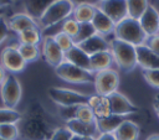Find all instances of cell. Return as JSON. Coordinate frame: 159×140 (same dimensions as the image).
I'll return each instance as SVG.
<instances>
[{
	"mask_svg": "<svg viewBox=\"0 0 159 140\" xmlns=\"http://www.w3.org/2000/svg\"><path fill=\"white\" fill-rule=\"evenodd\" d=\"M96 30H94V26L92 25V22H83V24H80V27H78V32L77 35L73 37V42L75 45H80L81 42L86 41L87 38L92 37L93 35H96Z\"/></svg>",
	"mask_w": 159,
	"mask_h": 140,
	"instance_id": "29",
	"label": "cell"
},
{
	"mask_svg": "<svg viewBox=\"0 0 159 140\" xmlns=\"http://www.w3.org/2000/svg\"><path fill=\"white\" fill-rule=\"evenodd\" d=\"M21 1L25 9V14H27L39 22V20L42 17L46 10L57 0H21Z\"/></svg>",
	"mask_w": 159,
	"mask_h": 140,
	"instance_id": "17",
	"label": "cell"
},
{
	"mask_svg": "<svg viewBox=\"0 0 159 140\" xmlns=\"http://www.w3.org/2000/svg\"><path fill=\"white\" fill-rule=\"evenodd\" d=\"M21 119V113L11 109V108H0V125L1 124H9V123H14L17 124V121Z\"/></svg>",
	"mask_w": 159,
	"mask_h": 140,
	"instance_id": "30",
	"label": "cell"
},
{
	"mask_svg": "<svg viewBox=\"0 0 159 140\" xmlns=\"http://www.w3.org/2000/svg\"><path fill=\"white\" fill-rule=\"evenodd\" d=\"M9 31H10V28L7 26V19H5V15L0 16V45L6 40Z\"/></svg>",
	"mask_w": 159,
	"mask_h": 140,
	"instance_id": "37",
	"label": "cell"
},
{
	"mask_svg": "<svg viewBox=\"0 0 159 140\" xmlns=\"http://www.w3.org/2000/svg\"><path fill=\"white\" fill-rule=\"evenodd\" d=\"M88 105L93 110L96 119L104 118V116H108L109 114H112L111 113L109 102H108V98L107 97H103V95H99V94L91 95L89 102H88Z\"/></svg>",
	"mask_w": 159,
	"mask_h": 140,
	"instance_id": "24",
	"label": "cell"
},
{
	"mask_svg": "<svg viewBox=\"0 0 159 140\" xmlns=\"http://www.w3.org/2000/svg\"><path fill=\"white\" fill-rule=\"evenodd\" d=\"M113 61H114V59H113V56H112L111 50L94 53V55L89 56L91 72L97 73V72H99V71L108 69V68H111Z\"/></svg>",
	"mask_w": 159,
	"mask_h": 140,
	"instance_id": "23",
	"label": "cell"
},
{
	"mask_svg": "<svg viewBox=\"0 0 159 140\" xmlns=\"http://www.w3.org/2000/svg\"><path fill=\"white\" fill-rule=\"evenodd\" d=\"M50 99L56 103L58 107H70V105H80L88 104L91 95L83 94L72 89L61 88V87H50L47 90Z\"/></svg>",
	"mask_w": 159,
	"mask_h": 140,
	"instance_id": "5",
	"label": "cell"
},
{
	"mask_svg": "<svg viewBox=\"0 0 159 140\" xmlns=\"http://www.w3.org/2000/svg\"><path fill=\"white\" fill-rule=\"evenodd\" d=\"M94 89L96 94L108 97L109 94L117 92L119 85V74L117 71L108 68L94 73Z\"/></svg>",
	"mask_w": 159,
	"mask_h": 140,
	"instance_id": "8",
	"label": "cell"
},
{
	"mask_svg": "<svg viewBox=\"0 0 159 140\" xmlns=\"http://www.w3.org/2000/svg\"><path fill=\"white\" fill-rule=\"evenodd\" d=\"M53 38H55V41L57 42V45L61 47V50H62L63 52L68 51L71 47H73V46H75L73 38H72L70 35L65 33V32H60V33H58V35H56Z\"/></svg>",
	"mask_w": 159,
	"mask_h": 140,
	"instance_id": "33",
	"label": "cell"
},
{
	"mask_svg": "<svg viewBox=\"0 0 159 140\" xmlns=\"http://www.w3.org/2000/svg\"><path fill=\"white\" fill-rule=\"evenodd\" d=\"M145 45L157 55H159V33L154 35V36H149L145 41Z\"/></svg>",
	"mask_w": 159,
	"mask_h": 140,
	"instance_id": "38",
	"label": "cell"
},
{
	"mask_svg": "<svg viewBox=\"0 0 159 140\" xmlns=\"http://www.w3.org/2000/svg\"><path fill=\"white\" fill-rule=\"evenodd\" d=\"M107 98H108V102H109L112 114L128 116L130 114H134V113L139 112V108L134 103H132L124 94L119 93L118 90L109 94Z\"/></svg>",
	"mask_w": 159,
	"mask_h": 140,
	"instance_id": "11",
	"label": "cell"
},
{
	"mask_svg": "<svg viewBox=\"0 0 159 140\" xmlns=\"http://www.w3.org/2000/svg\"><path fill=\"white\" fill-rule=\"evenodd\" d=\"M78 27H80V22H77L73 17H67L63 21V27H62V32L70 35L72 38L77 35L78 32Z\"/></svg>",
	"mask_w": 159,
	"mask_h": 140,
	"instance_id": "35",
	"label": "cell"
},
{
	"mask_svg": "<svg viewBox=\"0 0 159 140\" xmlns=\"http://www.w3.org/2000/svg\"><path fill=\"white\" fill-rule=\"evenodd\" d=\"M137 63L142 69H159V55L153 52L145 43L135 47Z\"/></svg>",
	"mask_w": 159,
	"mask_h": 140,
	"instance_id": "14",
	"label": "cell"
},
{
	"mask_svg": "<svg viewBox=\"0 0 159 140\" xmlns=\"http://www.w3.org/2000/svg\"><path fill=\"white\" fill-rule=\"evenodd\" d=\"M5 15V7H0V16Z\"/></svg>",
	"mask_w": 159,
	"mask_h": 140,
	"instance_id": "46",
	"label": "cell"
},
{
	"mask_svg": "<svg viewBox=\"0 0 159 140\" xmlns=\"http://www.w3.org/2000/svg\"><path fill=\"white\" fill-rule=\"evenodd\" d=\"M75 119H78V120L86 121V123H93V121H96L94 113H93V110L91 109V107L88 104H80L77 107L76 118Z\"/></svg>",
	"mask_w": 159,
	"mask_h": 140,
	"instance_id": "32",
	"label": "cell"
},
{
	"mask_svg": "<svg viewBox=\"0 0 159 140\" xmlns=\"http://www.w3.org/2000/svg\"><path fill=\"white\" fill-rule=\"evenodd\" d=\"M41 30L40 27H30L24 30L22 32L19 33V40L20 43H27V45H39L41 41Z\"/></svg>",
	"mask_w": 159,
	"mask_h": 140,
	"instance_id": "27",
	"label": "cell"
},
{
	"mask_svg": "<svg viewBox=\"0 0 159 140\" xmlns=\"http://www.w3.org/2000/svg\"><path fill=\"white\" fill-rule=\"evenodd\" d=\"M65 61H67L75 66H78L83 69L91 71L89 56L83 50H81L77 45H75L73 47H71L68 51L65 52Z\"/></svg>",
	"mask_w": 159,
	"mask_h": 140,
	"instance_id": "20",
	"label": "cell"
},
{
	"mask_svg": "<svg viewBox=\"0 0 159 140\" xmlns=\"http://www.w3.org/2000/svg\"><path fill=\"white\" fill-rule=\"evenodd\" d=\"M73 6L77 5H82V4H89V5H94L97 6L99 4V0H68Z\"/></svg>",
	"mask_w": 159,
	"mask_h": 140,
	"instance_id": "39",
	"label": "cell"
},
{
	"mask_svg": "<svg viewBox=\"0 0 159 140\" xmlns=\"http://www.w3.org/2000/svg\"><path fill=\"white\" fill-rule=\"evenodd\" d=\"M77 46L81 50H83L88 56H92L94 53L109 50V42L107 41V38L104 36H102V35H98V33L93 35L92 37L87 38L86 41L81 42Z\"/></svg>",
	"mask_w": 159,
	"mask_h": 140,
	"instance_id": "16",
	"label": "cell"
},
{
	"mask_svg": "<svg viewBox=\"0 0 159 140\" xmlns=\"http://www.w3.org/2000/svg\"><path fill=\"white\" fill-rule=\"evenodd\" d=\"M63 126L39 99H32L17 121V140H50L53 133Z\"/></svg>",
	"mask_w": 159,
	"mask_h": 140,
	"instance_id": "1",
	"label": "cell"
},
{
	"mask_svg": "<svg viewBox=\"0 0 159 140\" xmlns=\"http://www.w3.org/2000/svg\"><path fill=\"white\" fill-rule=\"evenodd\" d=\"M153 108H154V112L157 113L158 118H159V93L154 95V99H153Z\"/></svg>",
	"mask_w": 159,
	"mask_h": 140,
	"instance_id": "40",
	"label": "cell"
},
{
	"mask_svg": "<svg viewBox=\"0 0 159 140\" xmlns=\"http://www.w3.org/2000/svg\"><path fill=\"white\" fill-rule=\"evenodd\" d=\"M99 1H102V0H99Z\"/></svg>",
	"mask_w": 159,
	"mask_h": 140,
	"instance_id": "48",
	"label": "cell"
},
{
	"mask_svg": "<svg viewBox=\"0 0 159 140\" xmlns=\"http://www.w3.org/2000/svg\"><path fill=\"white\" fill-rule=\"evenodd\" d=\"M139 22L148 37L154 36L159 32V12L150 4L147 7V10L144 11V14L140 16Z\"/></svg>",
	"mask_w": 159,
	"mask_h": 140,
	"instance_id": "15",
	"label": "cell"
},
{
	"mask_svg": "<svg viewBox=\"0 0 159 140\" xmlns=\"http://www.w3.org/2000/svg\"><path fill=\"white\" fill-rule=\"evenodd\" d=\"M96 140H116V138L113 134H99Z\"/></svg>",
	"mask_w": 159,
	"mask_h": 140,
	"instance_id": "41",
	"label": "cell"
},
{
	"mask_svg": "<svg viewBox=\"0 0 159 140\" xmlns=\"http://www.w3.org/2000/svg\"><path fill=\"white\" fill-rule=\"evenodd\" d=\"M6 69L1 66V63H0V87H1V84H2V82L5 81V78H6Z\"/></svg>",
	"mask_w": 159,
	"mask_h": 140,
	"instance_id": "42",
	"label": "cell"
},
{
	"mask_svg": "<svg viewBox=\"0 0 159 140\" xmlns=\"http://www.w3.org/2000/svg\"><path fill=\"white\" fill-rule=\"evenodd\" d=\"M21 95L22 88L19 79L12 73H7L5 81L0 87V97L4 103V107L15 109V107L19 104L21 99Z\"/></svg>",
	"mask_w": 159,
	"mask_h": 140,
	"instance_id": "7",
	"label": "cell"
},
{
	"mask_svg": "<svg viewBox=\"0 0 159 140\" xmlns=\"http://www.w3.org/2000/svg\"><path fill=\"white\" fill-rule=\"evenodd\" d=\"M142 74L150 87L159 89V69H142Z\"/></svg>",
	"mask_w": 159,
	"mask_h": 140,
	"instance_id": "34",
	"label": "cell"
},
{
	"mask_svg": "<svg viewBox=\"0 0 159 140\" xmlns=\"http://www.w3.org/2000/svg\"><path fill=\"white\" fill-rule=\"evenodd\" d=\"M14 2V0H0V7H6L9 5H11Z\"/></svg>",
	"mask_w": 159,
	"mask_h": 140,
	"instance_id": "44",
	"label": "cell"
},
{
	"mask_svg": "<svg viewBox=\"0 0 159 140\" xmlns=\"http://www.w3.org/2000/svg\"><path fill=\"white\" fill-rule=\"evenodd\" d=\"M125 1H127L128 16L135 20H139L140 16L147 10V7L149 6L148 0H125Z\"/></svg>",
	"mask_w": 159,
	"mask_h": 140,
	"instance_id": "26",
	"label": "cell"
},
{
	"mask_svg": "<svg viewBox=\"0 0 159 140\" xmlns=\"http://www.w3.org/2000/svg\"><path fill=\"white\" fill-rule=\"evenodd\" d=\"M0 140H5V139H1V138H0Z\"/></svg>",
	"mask_w": 159,
	"mask_h": 140,
	"instance_id": "47",
	"label": "cell"
},
{
	"mask_svg": "<svg viewBox=\"0 0 159 140\" xmlns=\"http://www.w3.org/2000/svg\"><path fill=\"white\" fill-rule=\"evenodd\" d=\"M71 140H96L94 138H89V136H80V135H73Z\"/></svg>",
	"mask_w": 159,
	"mask_h": 140,
	"instance_id": "43",
	"label": "cell"
},
{
	"mask_svg": "<svg viewBox=\"0 0 159 140\" xmlns=\"http://www.w3.org/2000/svg\"><path fill=\"white\" fill-rule=\"evenodd\" d=\"M14 1H15V0H14Z\"/></svg>",
	"mask_w": 159,
	"mask_h": 140,
	"instance_id": "49",
	"label": "cell"
},
{
	"mask_svg": "<svg viewBox=\"0 0 159 140\" xmlns=\"http://www.w3.org/2000/svg\"><path fill=\"white\" fill-rule=\"evenodd\" d=\"M147 140H159V134H152L147 138Z\"/></svg>",
	"mask_w": 159,
	"mask_h": 140,
	"instance_id": "45",
	"label": "cell"
},
{
	"mask_svg": "<svg viewBox=\"0 0 159 140\" xmlns=\"http://www.w3.org/2000/svg\"><path fill=\"white\" fill-rule=\"evenodd\" d=\"M72 136H73V134L66 128V125H63V126H60L53 133V135L51 136L50 140H71Z\"/></svg>",
	"mask_w": 159,
	"mask_h": 140,
	"instance_id": "36",
	"label": "cell"
},
{
	"mask_svg": "<svg viewBox=\"0 0 159 140\" xmlns=\"http://www.w3.org/2000/svg\"><path fill=\"white\" fill-rule=\"evenodd\" d=\"M0 138L5 140H17L19 139V129L17 124L9 123L0 125Z\"/></svg>",
	"mask_w": 159,
	"mask_h": 140,
	"instance_id": "31",
	"label": "cell"
},
{
	"mask_svg": "<svg viewBox=\"0 0 159 140\" xmlns=\"http://www.w3.org/2000/svg\"><path fill=\"white\" fill-rule=\"evenodd\" d=\"M139 125L130 119L124 120L113 133L116 140H138L139 138Z\"/></svg>",
	"mask_w": 159,
	"mask_h": 140,
	"instance_id": "19",
	"label": "cell"
},
{
	"mask_svg": "<svg viewBox=\"0 0 159 140\" xmlns=\"http://www.w3.org/2000/svg\"><path fill=\"white\" fill-rule=\"evenodd\" d=\"M0 63L10 73H19L26 67V61L20 55L17 47L12 46H7L1 51Z\"/></svg>",
	"mask_w": 159,
	"mask_h": 140,
	"instance_id": "9",
	"label": "cell"
},
{
	"mask_svg": "<svg viewBox=\"0 0 159 140\" xmlns=\"http://www.w3.org/2000/svg\"><path fill=\"white\" fill-rule=\"evenodd\" d=\"M20 55L22 56V58L27 62H34L36 59H39L40 57V50L36 45H27V43H20L17 47Z\"/></svg>",
	"mask_w": 159,
	"mask_h": 140,
	"instance_id": "28",
	"label": "cell"
},
{
	"mask_svg": "<svg viewBox=\"0 0 159 140\" xmlns=\"http://www.w3.org/2000/svg\"><path fill=\"white\" fill-rule=\"evenodd\" d=\"M127 119L128 116H124V115L109 114L108 116L96 119V124L99 130V134H113L116 129Z\"/></svg>",
	"mask_w": 159,
	"mask_h": 140,
	"instance_id": "21",
	"label": "cell"
},
{
	"mask_svg": "<svg viewBox=\"0 0 159 140\" xmlns=\"http://www.w3.org/2000/svg\"><path fill=\"white\" fill-rule=\"evenodd\" d=\"M109 50L112 52L114 62L123 72L128 73L138 66L135 46L113 37L109 42Z\"/></svg>",
	"mask_w": 159,
	"mask_h": 140,
	"instance_id": "3",
	"label": "cell"
},
{
	"mask_svg": "<svg viewBox=\"0 0 159 140\" xmlns=\"http://www.w3.org/2000/svg\"><path fill=\"white\" fill-rule=\"evenodd\" d=\"M55 73L62 81L68 83H93L94 82V73L87 69H83L78 66H75L67 61H63L60 66L55 68Z\"/></svg>",
	"mask_w": 159,
	"mask_h": 140,
	"instance_id": "4",
	"label": "cell"
},
{
	"mask_svg": "<svg viewBox=\"0 0 159 140\" xmlns=\"http://www.w3.org/2000/svg\"><path fill=\"white\" fill-rule=\"evenodd\" d=\"M97 7L103 11L114 24L120 22L128 17V9L125 0H102Z\"/></svg>",
	"mask_w": 159,
	"mask_h": 140,
	"instance_id": "10",
	"label": "cell"
},
{
	"mask_svg": "<svg viewBox=\"0 0 159 140\" xmlns=\"http://www.w3.org/2000/svg\"><path fill=\"white\" fill-rule=\"evenodd\" d=\"M42 56L45 61L53 68L65 61V52L61 50L53 37H45L42 40Z\"/></svg>",
	"mask_w": 159,
	"mask_h": 140,
	"instance_id": "12",
	"label": "cell"
},
{
	"mask_svg": "<svg viewBox=\"0 0 159 140\" xmlns=\"http://www.w3.org/2000/svg\"><path fill=\"white\" fill-rule=\"evenodd\" d=\"M66 128L73 134V135H80V136H89L97 139L99 136V130L97 128L96 121L93 123H86L78 119H72L65 123Z\"/></svg>",
	"mask_w": 159,
	"mask_h": 140,
	"instance_id": "13",
	"label": "cell"
},
{
	"mask_svg": "<svg viewBox=\"0 0 159 140\" xmlns=\"http://www.w3.org/2000/svg\"><path fill=\"white\" fill-rule=\"evenodd\" d=\"M92 25L94 26L96 32L98 35H102V36H107L109 33H113L114 26H116V24L98 7H97L96 14L92 19Z\"/></svg>",
	"mask_w": 159,
	"mask_h": 140,
	"instance_id": "22",
	"label": "cell"
},
{
	"mask_svg": "<svg viewBox=\"0 0 159 140\" xmlns=\"http://www.w3.org/2000/svg\"><path fill=\"white\" fill-rule=\"evenodd\" d=\"M97 6L94 5H89V4H82V5H77L73 7V12H72V17L80 22H92V19L96 14Z\"/></svg>",
	"mask_w": 159,
	"mask_h": 140,
	"instance_id": "25",
	"label": "cell"
},
{
	"mask_svg": "<svg viewBox=\"0 0 159 140\" xmlns=\"http://www.w3.org/2000/svg\"><path fill=\"white\" fill-rule=\"evenodd\" d=\"M73 7L75 6L68 0H57L46 10V12L42 15L37 24H40L42 28H45L50 25L63 21L72 15Z\"/></svg>",
	"mask_w": 159,
	"mask_h": 140,
	"instance_id": "6",
	"label": "cell"
},
{
	"mask_svg": "<svg viewBox=\"0 0 159 140\" xmlns=\"http://www.w3.org/2000/svg\"><path fill=\"white\" fill-rule=\"evenodd\" d=\"M7 26H9L10 31H14L19 35L20 32H22L26 28L39 27V24L36 20H34L27 14H15L7 19Z\"/></svg>",
	"mask_w": 159,
	"mask_h": 140,
	"instance_id": "18",
	"label": "cell"
},
{
	"mask_svg": "<svg viewBox=\"0 0 159 140\" xmlns=\"http://www.w3.org/2000/svg\"><path fill=\"white\" fill-rule=\"evenodd\" d=\"M114 38L128 42L133 46H140L144 45L148 36L145 35L144 30L140 26L139 20L132 19V17H125L120 22L116 24L114 31H113Z\"/></svg>",
	"mask_w": 159,
	"mask_h": 140,
	"instance_id": "2",
	"label": "cell"
}]
</instances>
